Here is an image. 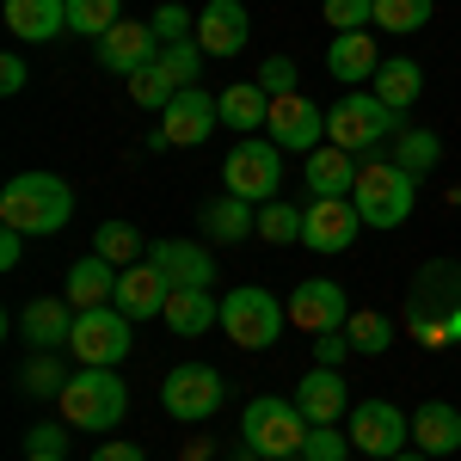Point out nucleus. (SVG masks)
Instances as JSON below:
<instances>
[{"mask_svg": "<svg viewBox=\"0 0 461 461\" xmlns=\"http://www.w3.org/2000/svg\"><path fill=\"white\" fill-rule=\"evenodd\" d=\"M406 332L425 351L461 345V258H430L406 284Z\"/></svg>", "mask_w": 461, "mask_h": 461, "instance_id": "1", "label": "nucleus"}, {"mask_svg": "<svg viewBox=\"0 0 461 461\" xmlns=\"http://www.w3.org/2000/svg\"><path fill=\"white\" fill-rule=\"evenodd\" d=\"M74 221V191L68 178L56 173H13L0 185V228H19V234H62Z\"/></svg>", "mask_w": 461, "mask_h": 461, "instance_id": "2", "label": "nucleus"}, {"mask_svg": "<svg viewBox=\"0 0 461 461\" xmlns=\"http://www.w3.org/2000/svg\"><path fill=\"white\" fill-rule=\"evenodd\" d=\"M56 406H62V425H74V430H117L123 412H130V388H123L117 369H86L80 363Z\"/></svg>", "mask_w": 461, "mask_h": 461, "instance_id": "3", "label": "nucleus"}, {"mask_svg": "<svg viewBox=\"0 0 461 461\" xmlns=\"http://www.w3.org/2000/svg\"><path fill=\"white\" fill-rule=\"evenodd\" d=\"M357 215H363V228H400L412 203H419V178L406 173V167H393V160H369L363 173H357V191H351Z\"/></svg>", "mask_w": 461, "mask_h": 461, "instance_id": "4", "label": "nucleus"}, {"mask_svg": "<svg viewBox=\"0 0 461 461\" xmlns=\"http://www.w3.org/2000/svg\"><path fill=\"white\" fill-rule=\"evenodd\" d=\"M284 320H289V308L265 284H240V289L221 295V332H228L240 351H271V345L284 339Z\"/></svg>", "mask_w": 461, "mask_h": 461, "instance_id": "5", "label": "nucleus"}, {"mask_svg": "<svg viewBox=\"0 0 461 461\" xmlns=\"http://www.w3.org/2000/svg\"><path fill=\"white\" fill-rule=\"evenodd\" d=\"M308 430L314 425L302 419V406L284 400V393H258L240 412V443H247L252 456H302Z\"/></svg>", "mask_w": 461, "mask_h": 461, "instance_id": "6", "label": "nucleus"}, {"mask_svg": "<svg viewBox=\"0 0 461 461\" xmlns=\"http://www.w3.org/2000/svg\"><path fill=\"white\" fill-rule=\"evenodd\" d=\"M382 136H400V111H388L363 86H351L339 105L326 111V142L345 148V154H369V148H382Z\"/></svg>", "mask_w": 461, "mask_h": 461, "instance_id": "7", "label": "nucleus"}, {"mask_svg": "<svg viewBox=\"0 0 461 461\" xmlns=\"http://www.w3.org/2000/svg\"><path fill=\"white\" fill-rule=\"evenodd\" d=\"M221 185H228V197H247V203L284 197V148L271 142V136L234 142V154L221 160Z\"/></svg>", "mask_w": 461, "mask_h": 461, "instance_id": "8", "label": "nucleus"}, {"mask_svg": "<svg viewBox=\"0 0 461 461\" xmlns=\"http://www.w3.org/2000/svg\"><path fill=\"white\" fill-rule=\"evenodd\" d=\"M221 400H228V382H221L215 363H178L160 382V406L178 425H210L215 412H221Z\"/></svg>", "mask_w": 461, "mask_h": 461, "instance_id": "9", "label": "nucleus"}, {"mask_svg": "<svg viewBox=\"0 0 461 461\" xmlns=\"http://www.w3.org/2000/svg\"><path fill=\"white\" fill-rule=\"evenodd\" d=\"M136 345V320L123 314V308H80L74 314V339L68 351L86 363V369H117L123 357Z\"/></svg>", "mask_w": 461, "mask_h": 461, "instance_id": "10", "label": "nucleus"}, {"mask_svg": "<svg viewBox=\"0 0 461 461\" xmlns=\"http://www.w3.org/2000/svg\"><path fill=\"white\" fill-rule=\"evenodd\" d=\"M345 430H351L357 456H375V461H393L400 449H412V412H400L393 400H357Z\"/></svg>", "mask_w": 461, "mask_h": 461, "instance_id": "11", "label": "nucleus"}, {"mask_svg": "<svg viewBox=\"0 0 461 461\" xmlns=\"http://www.w3.org/2000/svg\"><path fill=\"white\" fill-rule=\"evenodd\" d=\"M215 123H221V105H215V93L203 86H185L173 105L160 111V130L148 136V148L160 154V148H203L215 136Z\"/></svg>", "mask_w": 461, "mask_h": 461, "instance_id": "12", "label": "nucleus"}, {"mask_svg": "<svg viewBox=\"0 0 461 461\" xmlns=\"http://www.w3.org/2000/svg\"><path fill=\"white\" fill-rule=\"evenodd\" d=\"M289 326H302V332H345V320H351V295L345 284H332V277H302V284L289 289Z\"/></svg>", "mask_w": 461, "mask_h": 461, "instance_id": "13", "label": "nucleus"}, {"mask_svg": "<svg viewBox=\"0 0 461 461\" xmlns=\"http://www.w3.org/2000/svg\"><path fill=\"white\" fill-rule=\"evenodd\" d=\"M265 136L284 148V154H314V148L326 142V111H320L308 93H277Z\"/></svg>", "mask_w": 461, "mask_h": 461, "instance_id": "14", "label": "nucleus"}, {"mask_svg": "<svg viewBox=\"0 0 461 461\" xmlns=\"http://www.w3.org/2000/svg\"><path fill=\"white\" fill-rule=\"evenodd\" d=\"M357 234H363V215H357L351 197H314L308 203V228H302V247L308 252H351Z\"/></svg>", "mask_w": 461, "mask_h": 461, "instance_id": "15", "label": "nucleus"}, {"mask_svg": "<svg viewBox=\"0 0 461 461\" xmlns=\"http://www.w3.org/2000/svg\"><path fill=\"white\" fill-rule=\"evenodd\" d=\"M295 406H302L308 425H345V419H351V388H345L339 369L314 363V369L295 382Z\"/></svg>", "mask_w": 461, "mask_h": 461, "instance_id": "16", "label": "nucleus"}, {"mask_svg": "<svg viewBox=\"0 0 461 461\" xmlns=\"http://www.w3.org/2000/svg\"><path fill=\"white\" fill-rule=\"evenodd\" d=\"M148 265L173 289H210L215 284V258L197 240H148Z\"/></svg>", "mask_w": 461, "mask_h": 461, "instance_id": "17", "label": "nucleus"}, {"mask_svg": "<svg viewBox=\"0 0 461 461\" xmlns=\"http://www.w3.org/2000/svg\"><path fill=\"white\" fill-rule=\"evenodd\" d=\"M74 308L68 295H37V302H25V314H19V339L32 345V351H62L74 339Z\"/></svg>", "mask_w": 461, "mask_h": 461, "instance_id": "18", "label": "nucleus"}, {"mask_svg": "<svg viewBox=\"0 0 461 461\" xmlns=\"http://www.w3.org/2000/svg\"><path fill=\"white\" fill-rule=\"evenodd\" d=\"M148 62H160V37H154V25H136V19H123V25H111L105 37H99V68L111 74H130L148 68Z\"/></svg>", "mask_w": 461, "mask_h": 461, "instance_id": "19", "label": "nucleus"}, {"mask_svg": "<svg viewBox=\"0 0 461 461\" xmlns=\"http://www.w3.org/2000/svg\"><path fill=\"white\" fill-rule=\"evenodd\" d=\"M252 37V19L240 0H203V13H197V43H203V56H240Z\"/></svg>", "mask_w": 461, "mask_h": 461, "instance_id": "20", "label": "nucleus"}, {"mask_svg": "<svg viewBox=\"0 0 461 461\" xmlns=\"http://www.w3.org/2000/svg\"><path fill=\"white\" fill-rule=\"evenodd\" d=\"M326 68H332L339 86H369L375 68H382V43L369 32H339L326 43Z\"/></svg>", "mask_w": 461, "mask_h": 461, "instance_id": "21", "label": "nucleus"}, {"mask_svg": "<svg viewBox=\"0 0 461 461\" xmlns=\"http://www.w3.org/2000/svg\"><path fill=\"white\" fill-rule=\"evenodd\" d=\"M167 295H173V284L142 258V265H123V271H117V295H111V308H123L130 320H148V314H167Z\"/></svg>", "mask_w": 461, "mask_h": 461, "instance_id": "22", "label": "nucleus"}, {"mask_svg": "<svg viewBox=\"0 0 461 461\" xmlns=\"http://www.w3.org/2000/svg\"><path fill=\"white\" fill-rule=\"evenodd\" d=\"M0 19L19 43H56L68 32V0H6Z\"/></svg>", "mask_w": 461, "mask_h": 461, "instance_id": "23", "label": "nucleus"}, {"mask_svg": "<svg viewBox=\"0 0 461 461\" xmlns=\"http://www.w3.org/2000/svg\"><path fill=\"white\" fill-rule=\"evenodd\" d=\"M412 449H425V456H456L461 449V412L449 400H425L412 412Z\"/></svg>", "mask_w": 461, "mask_h": 461, "instance_id": "24", "label": "nucleus"}, {"mask_svg": "<svg viewBox=\"0 0 461 461\" xmlns=\"http://www.w3.org/2000/svg\"><path fill=\"white\" fill-rule=\"evenodd\" d=\"M197 228L210 234L215 247H240L247 234H258V203H247V197H215V203H203Z\"/></svg>", "mask_w": 461, "mask_h": 461, "instance_id": "25", "label": "nucleus"}, {"mask_svg": "<svg viewBox=\"0 0 461 461\" xmlns=\"http://www.w3.org/2000/svg\"><path fill=\"white\" fill-rule=\"evenodd\" d=\"M357 154H345V148H332V142H320L314 154H308V191L314 197H351L357 191Z\"/></svg>", "mask_w": 461, "mask_h": 461, "instance_id": "26", "label": "nucleus"}, {"mask_svg": "<svg viewBox=\"0 0 461 461\" xmlns=\"http://www.w3.org/2000/svg\"><path fill=\"white\" fill-rule=\"evenodd\" d=\"M215 105H221V123H228L234 136H258V130L271 123V93H265L258 80H240V86L215 93Z\"/></svg>", "mask_w": 461, "mask_h": 461, "instance_id": "27", "label": "nucleus"}, {"mask_svg": "<svg viewBox=\"0 0 461 461\" xmlns=\"http://www.w3.org/2000/svg\"><path fill=\"white\" fill-rule=\"evenodd\" d=\"M111 295H117V265L111 258L86 252V258L68 265V302L74 308H111Z\"/></svg>", "mask_w": 461, "mask_h": 461, "instance_id": "28", "label": "nucleus"}, {"mask_svg": "<svg viewBox=\"0 0 461 461\" xmlns=\"http://www.w3.org/2000/svg\"><path fill=\"white\" fill-rule=\"evenodd\" d=\"M167 326H173L178 339H203L210 326H221V302H215L210 289H173L167 295Z\"/></svg>", "mask_w": 461, "mask_h": 461, "instance_id": "29", "label": "nucleus"}, {"mask_svg": "<svg viewBox=\"0 0 461 461\" xmlns=\"http://www.w3.org/2000/svg\"><path fill=\"white\" fill-rule=\"evenodd\" d=\"M369 86H375V99L388 111H406V105H419V93H425V68H419L412 56H388Z\"/></svg>", "mask_w": 461, "mask_h": 461, "instance_id": "30", "label": "nucleus"}, {"mask_svg": "<svg viewBox=\"0 0 461 461\" xmlns=\"http://www.w3.org/2000/svg\"><path fill=\"white\" fill-rule=\"evenodd\" d=\"M93 252H99V258H111V265L123 271V265H142V258H148V234L136 228V221H99Z\"/></svg>", "mask_w": 461, "mask_h": 461, "instance_id": "31", "label": "nucleus"}, {"mask_svg": "<svg viewBox=\"0 0 461 461\" xmlns=\"http://www.w3.org/2000/svg\"><path fill=\"white\" fill-rule=\"evenodd\" d=\"M437 160H443V136L437 130H400L393 136V167H406L412 178H425Z\"/></svg>", "mask_w": 461, "mask_h": 461, "instance_id": "32", "label": "nucleus"}, {"mask_svg": "<svg viewBox=\"0 0 461 461\" xmlns=\"http://www.w3.org/2000/svg\"><path fill=\"white\" fill-rule=\"evenodd\" d=\"M345 339H351L357 357H382L393 345V320L375 314V308H351V320H345Z\"/></svg>", "mask_w": 461, "mask_h": 461, "instance_id": "33", "label": "nucleus"}, {"mask_svg": "<svg viewBox=\"0 0 461 461\" xmlns=\"http://www.w3.org/2000/svg\"><path fill=\"white\" fill-rule=\"evenodd\" d=\"M302 228H308V210H295V203H284V197L258 203V234H265L271 247H295Z\"/></svg>", "mask_w": 461, "mask_h": 461, "instance_id": "34", "label": "nucleus"}, {"mask_svg": "<svg viewBox=\"0 0 461 461\" xmlns=\"http://www.w3.org/2000/svg\"><path fill=\"white\" fill-rule=\"evenodd\" d=\"M111 25H123V0H68V32L74 37H93L99 43Z\"/></svg>", "mask_w": 461, "mask_h": 461, "instance_id": "35", "label": "nucleus"}, {"mask_svg": "<svg viewBox=\"0 0 461 461\" xmlns=\"http://www.w3.org/2000/svg\"><path fill=\"white\" fill-rule=\"evenodd\" d=\"M178 93H185V86H178V80H173L167 68H160V62H148V68L130 74V99H136L142 111H167V105L178 99Z\"/></svg>", "mask_w": 461, "mask_h": 461, "instance_id": "36", "label": "nucleus"}, {"mask_svg": "<svg viewBox=\"0 0 461 461\" xmlns=\"http://www.w3.org/2000/svg\"><path fill=\"white\" fill-rule=\"evenodd\" d=\"M74 382V369H62L50 351H32V363H25V375H19V388L32 393V400H62V388Z\"/></svg>", "mask_w": 461, "mask_h": 461, "instance_id": "37", "label": "nucleus"}, {"mask_svg": "<svg viewBox=\"0 0 461 461\" xmlns=\"http://www.w3.org/2000/svg\"><path fill=\"white\" fill-rule=\"evenodd\" d=\"M375 25L388 37H412L430 25V0H375Z\"/></svg>", "mask_w": 461, "mask_h": 461, "instance_id": "38", "label": "nucleus"}, {"mask_svg": "<svg viewBox=\"0 0 461 461\" xmlns=\"http://www.w3.org/2000/svg\"><path fill=\"white\" fill-rule=\"evenodd\" d=\"M160 68L173 74L178 86H197V74H203V43H197V37H185V43H160Z\"/></svg>", "mask_w": 461, "mask_h": 461, "instance_id": "39", "label": "nucleus"}, {"mask_svg": "<svg viewBox=\"0 0 461 461\" xmlns=\"http://www.w3.org/2000/svg\"><path fill=\"white\" fill-rule=\"evenodd\" d=\"M320 13H326L332 37L339 32H369V25H375V0H326Z\"/></svg>", "mask_w": 461, "mask_h": 461, "instance_id": "40", "label": "nucleus"}, {"mask_svg": "<svg viewBox=\"0 0 461 461\" xmlns=\"http://www.w3.org/2000/svg\"><path fill=\"white\" fill-rule=\"evenodd\" d=\"M302 456H308V461H345V456H351V430H345V425H314V430H308V443H302Z\"/></svg>", "mask_w": 461, "mask_h": 461, "instance_id": "41", "label": "nucleus"}, {"mask_svg": "<svg viewBox=\"0 0 461 461\" xmlns=\"http://www.w3.org/2000/svg\"><path fill=\"white\" fill-rule=\"evenodd\" d=\"M148 25H154V37H160V43H185V37H197V19H191L178 0L154 6V19H148Z\"/></svg>", "mask_w": 461, "mask_h": 461, "instance_id": "42", "label": "nucleus"}, {"mask_svg": "<svg viewBox=\"0 0 461 461\" xmlns=\"http://www.w3.org/2000/svg\"><path fill=\"white\" fill-rule=\"evenodd\" d=\"M68 430L74 425H32L25 430V456H68Z\"/></svg>", "mask_w": 461, "mask_h": 461, "instance_id": "43", "label": "nucleus"}, {"mask_svg": "<svg viewBox=\"0 0 461 461\" xmlns=\"http://www.w3.org/2000/svg\"><path fill=\"white\" fill-rule=\"evenodd\" d=\"M258 86H265L271 99H277V93H295V62H289V56H265V62H258Z\"/></svg>", "mask_w": 461, "mask_h": 461, "instance_id": "44", "label": "nucleus"}, {"mask_svg": "<svg viewBox=\"0 0 461 461\" xmlns=\"http://www.w3.org/2000/svg\"><path fill=\"white\" fill-rule=\"evenodd\" d=\"M345 357H351V339H345V332H314V363L339 369Z\"/></svg>", "mask_w": 461, "mask_h": 461, "instance_id": "45", "label": "nucleus"}, {"mask_svg": "<svg viewBox=\"0 0 461 461\" xmlns=\"http://www.w3.org/2000/svg\"><path fill=\"white\" fill-rule=\"evenodd\" d=\"M0 93H25V56H0Z\"/></svg>", "mask_w": 461, "mask_h": 461, "instance_id": "46", "label": "nucleus"}, {"mask_svg": "<svg viewBox=\"0 0 461 461\" xmlns=\"http://www.w3.org/2000/svg\"><path fill=\"white\" fill-rule=\"evenodd\" d=\"M93 461H148L142 443H123V437H111V443H99L93 449Z\"/></svg>", "mask_w": 461, "mask_h": 461, "instance_id": "47", "label": "nucleus"}, {"mask_svg": "<svg viewBox=\"0 0 461 461\" xmlns=\"http://www.w3.org/2000/svg\"><path fill=\"white\" fill-rule=\"evenodd\" d=\"M19 258H25V234L6 228V234H0V271H19Z\"/></svg>", "mask_w": 461, "mask_h": 461, "instance_id": "48", "label": "nucleus"}, {"mask_svg": "<svg viewBox=\"0 0 461 461\" xmlns=\"http://www.w3.org/2000/svg\"><path fill=\"white\" fill-rule=\"evenodd\" d=\"M393 461H437V456H425V449H400Z\"/></svg>", "mask_w": 461, "mask_h": 461, "instance_id": "49", "label": "nucleus"}, {"mask_svg": "<svg viewBox=\"0 0 461 461\" xmlns=\"http://www.w3.org/2000/svg\"><path fill=\"white\" fill-rule=\"evenodd\" d=\"M258 461H308V456H258Z\"/></svg>", "mask_w": 461, "mask_h": 461, "instance_id": "50", "label": "nucleus"}, {"mask_svg": "<svg viewBox=\"0 0 461 461\" xmlns=\"http://www.w3.org/2000/svg\"><path fill=\"white\" fill-rule=\"evenodd\" d=\"M25 461H68V456H25Z\"/></svg>", "mask_w": 461, "mask_h": 461, "instance_id": "51", "label": "nucleus"}]
</instances>
